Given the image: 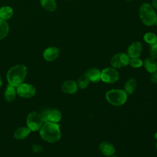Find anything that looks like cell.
Returning a JSON list of instances; mask_svg holds the SVG:
<instances>
[{"label":"cell","mask_w":157,"mask_h":157,"mask_svg":"<svg viewBox=\"0 0 157 157\" xmlns=\"http://www.w3.org/2000/svg\"><path fill=\"white\" fill-rule=\"evenodd\" d=\"M41 138L48 142L55 143L59 140L61 134L59 125L58 123H44L39 129Z\"/></svg>","instance_id":"obj_1"},{"label":"cell","mask_w":157,"mask_h":157,"mask_svg":"<svg viewBox=\"0 0 157 157\" xmlns=\"http://www.w3.org/2000/svg\"><path fill=\"white\" fill-rule=\"evenodd\" d=\"M27 71V67L23 64H17L10 68L6 75L8 83L17 87L23 83Z\"/></svg>","instance_id":"obj_2"},{"label":"cell","mask_w":157,"mask_h":157,"mask_svg":"<svg viewBox=\"0 0 157 157\" xmlns=\"http://www.w3.org/2000/svg\"><path fill=\"white\" fill-rule=\"evenodd\" d=\"M139 16L142 23L147 26H153L157 21V16L151 5L143 3L139 9Z\"/></svg>","instance_id":"obj_3"},{"label":"cell","mask_w":157,"mask_h":157,"mask_svg":"<svg viewBox=\"0 0 157 157\" xmlns=\"http://www.w3.org/2000/svg\"><path fill=\"white\" fill-rule=\"evenodd\" d=\"M107 101L113 105L120 106L123 105L127 99V94L124 90L113 89L105 93Z\"/></svg>","instance_id":"obj_4"},{"label":"cell","mask_w":157,"mask_h":157,"mask_svg":"<svg viewBox=\"0 0 157 157\" xmlns=\"http://www.w3.org/2000/svg\"><path fill=\"white\" fill-rule=\"evenodd\" d=\"M44 121L40 113L36 112H30L26 118V125L31 131H37L40 129Z\"/></svg>","instance_id":"obj_5"},{"label":"cell","mask_w":157,"mask_h":157,"mask_svg":"<svg viewBox=\"0 0 157 157\" xmlns=\"http://www.w3.org/2000/svg\"><path fill=\"white\" fill-rule=\"evenodd\" d=\"M44 123H58L60 121L62 115L61 112L57 109L47 108L44 109L40 114Z\"/></svg>","instance_id":"obj_6"},{"label":"cell","mask_w":157,"mask_h":157,"mask_svg":"<svg viewBox=\"0 0 157 157\" xmlns=\"http://www.w3.org/2000/svg\"><path fill=\"white\" fill-rule=\"evenodd\" d=\"M130 58L127 53L120 52L115 54L110 60V64L113 68H120L129 64Z\"/></svg>","instance_id":"obj_7"},{"label":"cell","mask_w":157,"mask_h":157,"mask_svg":"<svg viewBox=\"0 0 157 157\" xmlns=\"http://www.w3.org/2000/svg\"><path fill=\"white\" fill-rule=\"evenodd\" d=\"M119 79L118 72L112 67H107L101 72V80L107 83H113Z\"/></svg>","instance_id":"obj_8"},{"label":"cell","mask_w":157,"mask_h":157,"mask_svg":"<svg viewBox=\"0 0 157 157\" xmlns=\"http://www.w3.org/2000/svg\"><path fill=\"white\" fill-rule=\"evenodd\" d=\"M17 94L20 97L25 98H29L33 97L36 94V88L31 84L27 83H22L16 87Z\"/></svg>","instance_id":"obj_9"},{"label":"cell","mask_w":157,"mask_h":157,"mask_svg":"<svg viewBox=\"0 0 157 157\" xmlns=\"http://www.w3.org/2000/svg\"><path fill=\"white\" fill-rule=\"evenodd\" d=\"M143 50V47L140 42H132L128 48V55L131 58H139Z\"/></svg>","instance_id":"obj_10"},{"label":"cell","mask_w":157,"mask_h":157,"mask_svg":"<svg viewBox=\"0 0 157 157\" xmlns=\"http://www.w3.org/2000/svg\"><path fill=\"white\" fill-rule=\"evenodd\" d=\"M59 55V50L56 47H50L47 48L44 53V58L47 61H53L55 60Z\"/></svg>","instance_id":"obj_11"},{"label":"cell","mask_w":157,"mask_h":157,"mask_svg":"<svg viewBox=\"0 0 157 157\" xmlns=\"http://www.w3.org/2000/svg\"><path fill=\"white\" fill-rule=\"evenodd\" d=\"M61 90L63 92L67 94H74L77 92L78 90V85L74 80H66L61 85Z\"/></svg>","instance_id":"obj_12"},{"label":"cell","mask_w":157,"mask_h":157,"mask_svg":"<svg viewBox=\"0 0 157 157\" xmlns=\"http://www.w3.org/2000/svg\"><path fill=\"white\" fill-rule=\"evenodd\" d=\"M99 149L100 151L106 156H112L115 152L114 146L108 142H101L99 145Z\"/></svg>","instance_id":"obj_13"},{"label":"cell","mask_w":157,"mask_h":157,"mask_svg":"<svg viewBox=\"0 0 157 157\" xmlns=\"http://www.w3.org/2000/svg\"><path fill=\"white\" fill-rule=\"evenodd\" d=\"M17 94L16 87L8 83L4 91V99L7 102H12Z\"/></svg>","instance_id":"obj_14"},{"label":"cell","mask_w":157,"mask_h":157,"mask_svg":"<svg viewBox=\"0 0 157 157\" xmlns=\"http://www.w3.org/2000/svg\"><path fill=\"white\" fill-rule=\"evenodd\" d=\"M85 74L87 76V77L91 82H98L101 80V72L98 69H89L85 72Z\"/></svg>","instance_id":"obj_15"},{"label":"cell","mask_w":157,"mask_h":157,"mask_svg":"<svg viewBox=\"0 0 157 157\" xmlns=\"http://www.w3.org/2000/svg\"><path fill=\"white\" fill-rule=\"evenodd\" d=\"M30 132L31 131L28 127H20L15 131L13 136L17 140H23L26 138Z\"/></svg>","instance_id":"obj_16"},{"label":"cell","mask_w":157,"mask_h":157,"mask_svg":"<svg viewBox=\"0 0 157 157\" xmlns=\"http://www.w3.org/2000/svg\"><path fill=\"white\" fill-rule=\"evenodd\" d=\"M144 67L145 69L150 73H153L157 71V62L155 59L151 57L146 58L144 61Z\"/></svg>","instance_id":"obj_17"},{"label":"cell","mask_w":157,"mask_h":157,"mask_svg":"<svg viewBox=\"0 0 157 157\" xmlns=\"http://www.w3.org/2000/svg\"><path fill=\"white\" fill-rule=\"evenodd\" d=\"M137 86V82L134 78H130L127 80L124 84V91L127 94H132Z\"/></svg>","instance_id":"obj_18"},{"label":"cell","mask_w":157,"mask_h":157,"mask_svg":"<svg viewBox=\"0 0 157 157\" xmlns=\"http://www.w3.org/2000/svg\"><path fill=\"white\" fill-rule=\"evenodd\" d=\"M42 6L47 11L53 12L56 9L55 0H40Z\"/></svg>","instance_id":"obj_19"},{"label":"cell","mask_w":157,"mask_h":157,"mask_svg":"<svg viewBox=\"0 0 157 157\" xmlns=\"http://www.w3.org/2000/svg\"><path fill=\"white\" fill-rule=\"evenodd\" d=\"M13 15V10L9 6H4L0 9V18L6 20L10 19Z\"/></svg>","instance_id":"obj_20"},{"label":"cell","mask_w":157,"mask_h":157,"mask_svg":"<svg viewBox=\"0 0 157 157\" xmlns=\"http://www.w3.org/2000/svg\"><path fill=\"white\" fill-rule=\"evenodd\" d=\"M9 30V25L6 20L0 18V40L4 38L8 34Z\"/></svg>","instance_id":"obj_21"},{"label":"cell","mask_w":157,"mask_h":157,"mask_svg":"<svg viewBox=\"0 0 157 157\" xmlns=\"http://www.w3.org/2000/svg\"><path fill=\"white\" fill-rule=\"evenodd\" d=\"M90 82V81L87 77V76L85 74H83L82 75H81L79 77L78 80V82H77L78 87L82 89H85L88 86Z\"/></svg>","instance_id":"obj_22"},{"label":"cell","mask_w":157,"mask_h":157,"mask_svg":"<svg viewBox=\"0 0 157 157\" xmlns=\"http://www.w3.org/2000/svg\"><path fill=\"white\" fill-rule=\"evenodd\" d=\"M144 40L151 45L157 42V36L153 33H147L144 36Z\"/></svg>","instance_id":"obj_23"},{"label":"cell","mask_w":157,"mask_h":157,"mask_svg":"<svg viewBox=\"0 0 157 157\" xmlns=\"http://www.w3.org/2000/svg\"><path fill=\"white\" fill-rule=\"evenodd\" d=\"M129 64L132 67L134 68H138L142 66L143 64V61L139 59V58H131L129 60Z\"/></svg>","instance_id":"obj_24"},{"label":"cell","mask_w":157,"mask_h":157,"mask_svg":"<svg viewBox=\"0 0 157 157\" xmlns=\"http://www.w3.org/2000/svg\"><path fill=\"white\" fill-rule=\"evenodd\" d=\"M150 55L153 59H157V42L150 45Z\"/></svg>","instance_id":"obj_25"},{"label":"cell","mask_w":157,"mask_h":157,"mask_svg":"<svg viewBox=\"0 0 157 157\" xmlns=\"http://www.w3.org/2000/svg\"><path fill=\"white\" fill-rule=\"evenodd\" d=\"M32 150L34 153H40L42 151V147L39 145L34 144L32 146Z\"/></svg>","instance_id":"obj_26"},{"label":"cell","mask_w":157,"mask_h":157,"mask_svg":"<svg viewBox=\"0 0 157 157\" xmlns=\"http://www.w3.org/2000/svg\"><path fill=\"white\" fill-rule=\"evenodd\" d=\"M151 77V81L154 83H157V71L152 73Z\"/></svg>","instance_id":"obj_27"},{"label":"cell","mask_w":157,"mask_h":157,"mask_svg":"<svg viewBox=\"0 0 157 157\" xmlns=\"http://www.w3.org/2000/svg\"><path fill=\"white\" fill-rule=\"evenodd\" d=\"M152 7L157 9V0H152Z\"/></svg>","instance_id":"obj_28"},{"label":"cell","mask_w":157,"mask_h":157,"mask_svg":"<svg viewBox=\"0 0 157 157\" xmlns=\"http://www.w3.org/2000/svg\"><path fill=\"white\" fill-rule=\"evenodd\" d=\"M2 78H1V77L0 75V88L2 86Z\"/></svg>","instance_id":"obj_29"},{"label":"cell","mask_w":157,"mask_h":157,"mask_svg":"<svg viewBox=\"0 0 157 157\" xmlns=\"http://www.w3.org/2000/svg\"><path fill=\"white\" fill-rule=\"evenodd\" d=\"M155 139H157V132L155 134Z\"/></svg>","instance_id":"obj_30"},{"label":"cell","mask_w":157,"mask_h":157,"mask_svg":"<svg viewBox=\"0 0 157 157\" xmlns=\"http://www.w3.org/2000/svg\"><path fill=\"white\" fill-rule=\"evenodd\" d=\"M111 157H118V156H113H113H112Z\"/></svg>","instance_id":"obj_31"},{"label":"cell","mask_w":157,"mask_h":157,"mask_svg":"<svg viewBox=\"0 0 157 157\" xmlns=\"http://www.w3.org/2000/svg\"><path fill=\"white\" fill-rule=\"evenodd\" d=\"M155 24H156V25L157 26V21H156V23H155Z\"/></svg>","instance_id":"obj_32"},{"label":"cell","mask_w":157,"mask_h":157,"mask_svg":"<svg viewBox=\"0 0 157 157\" xmlns=\"http://www.w3.org/2000/svg\"><path fill=\"white\" fill-rule=\"evenodd\" d=\"M126 1H132V0H126Z\"/></svg>","instance_id":"obj_33"},{"label":"cell","mask_w":157,"mask_h":157,"mask_svg":"<svg viewBox=\"0 0 157 157\" xmlns=\"http://www.w3.org/2000/svg\"><path fill=\"white\" fill-rule=\"evenodd\" d=\"M156 148H157V143H156Z\"/></svg>","instance_id":"obj_34"},{"label":"cell","mask_w":157,"mask_h":157,"mask_svg":"<svg viewBox=\"0 0 157 157\" xmlns=\"http://www.w3.org/2000/svg\"><path fill=\"white\" fill-rule=\"evenodd\" d=\"M70 1H71V0H70Z\"/></svg>","instance_id":"obj_35"}]
</instances>
